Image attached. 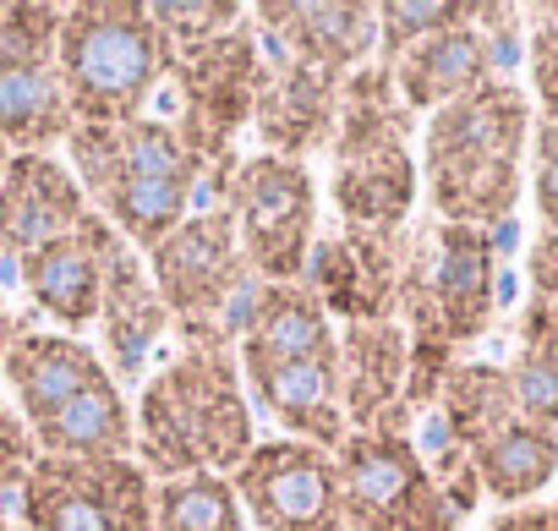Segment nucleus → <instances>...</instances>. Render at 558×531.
<instances>
[{"mask_svg":"<svg viewBox=\"0 0 558 531\" xmlns=\"http://www.w3.org/2000/svg\"><path fill=\"white\" fill-rule=\"evenodd\" d=\"M252 449L257 438L235 351L219 340H186L137 395L132 460L154 482H170L192 471L230 476Z\"/></svg>","mask_w":558,"mask_h":531,"instance_id":"f257e3e1","label":"nucleus"},{"mask_svg":"<svg viewBox=\"0 0 558 531\" xmlns=\"http://www.w3.org/2000/svg\"><path fill=\"white\" fill-rule=\"evenodd\" d=\"M525 137H531V105L525 88H514L509 77H493L476 94L433 110L422 132V181L433 219L471 230L504 225L520 203Z\"/></svg>","mask_w":558,"mask_h":531,"instance_id":"f03ea898","label":"nucleus"},{"mask_svg":"<svg viewBox=\"0 0 558 531\" xmlns=\"http://www.w3.org/2000/svg\"><path fill=\"white\" fill-rule=\"evenodd\" d=\"M175 50L159 34L154 12L137 0H77L61 7L56 72L77 126L137 121L159 77H170Z\"/></svg>","mask_w":558,"mask_h":531,"instance_id":"7ed1b4c3","label":"nucleus"},{"mask_svg":"<svg viewBox=\"0 0 558 531\" xmlns=\"http://www.w3.org/2000/svg\"><path fill=\"white\" fill-rule=\"evenodd\" d=\"M335 208L351 230L400 236L416 203V159H411V110L395 94L389 67H362L340 94L335 132Z\"/></svg>","mask_w":558,"mask_h":531,"instance_id":"20e7f679","label":"nucleus"},{"mask_svg":"<svg viewBox=\"0 0 558 531\" xmlns=\"http://www.w3.org/2000/svg\"><path fill=\"white\" fill-rule=\"evenodd\" d=\"M219 208L230 214L241 257L263 286H291L307 275L318 225V186L307 165L252 154L219 176Z\"/></svg>","mask_w":558,"mask_h":531,"instance_id":"39448f33","label":"nucleus"},{"mask_svg":"<svg viewBox=\"0 0 558 531\" xmlns=\"http://www.w3.org/2000/svg\"><path fill=\"white\" fill-rule=\"evenodd\" d=\"M175 83V137L192 154L197 170L219 176L230 170V143L241 126H252L257 110V83H263V50H257V28H230L225 39L175 56L170 67Z\"/></svg>","mask_w":558,"mask_h":531,"instance_id":"423d86ee","label":"nucleus"},{"mask_svg":"<svg viewBox=\"0 0 558 531\" xmlns=\"http://www.w3.org/2000/svg\"><path fill=\"white\" fill-rule=\"evenodd\" d=\"M335 471L351 531H460L411 433H345Z\"/></svg>","mask_w":558,"mask_h":531,"instance_id":"0eeeda50","label":"nucleus"},{"mask_svg":"<svg viewBox=\"0 0 558 531\" xmlns=\"http://www.w3.org/2000/svg\"><path fill=\"white\" fill-rule=\"evenodd\" d=\"M23 531H154V476L121 460H56L39 455L17 487Z\"/></svg>","mask_w":558,"mask_h":531,"instance_id":"6e6552de","label":"nucleus"},{"mask_svg":"<svg viewBox=\"0 0 558 531\" xmlns=\"http://www.w3.org/2000/svg\"><path fill=\"white\" fill-rule=\"evenodd\" d=\"M148 275L170 307V318L186 324V340H219L230 346L219 329H225V313L246 297V257H241V241H235V225L225 208H203V214H186L154 252H148Z\"/></svg>","mask_w":558,"mask_h":531,"instance_id":"1a4fd4ad","label":"nucleus"},{"mask_svg":"<svg viewBox=\"0 0 558 531\" xmlns=\"http://www.w3.org/2000/svg\"><path fill=\"white\" fill-rule=\"evenodd\" d=\"M235 498L257 520V531H351L335 455L302 438L257 444L235 471Z\"/></svg>","mask_w":558,"mask_h":531,"instance_id":"9d476101","label":"nucleus"},{"mask_svg":"<svg viewBox=\"0 0 558 531\" xmlns=\"http://www.w3.org/2000/svg\"><path fill=\"white\" fill-rule=\"evenodd\" d=\"M405 236H411L416 275H422V291H427V307H433L444 340L454 351L482 340L487 324H493V307H498V246H493V236L471 230V225H444V219H427Z\"/></svg>","mask_w":558,"mask_h":531,"instance_id":"9b49d317","label":"nucleus"},{"mask_svg":"<svg viewBox=\"0 0 558 531\" xmlns=\"http://www.w3.org/2000/svg\"><path fill=\"white\" fill-rule=\"evenodd\" d=\"M400 257H405V236H378V230L340 225L307 252L302 286L324 302L329 318L389 324L395 318V291H400Z\"/></svg>","mask_w":558,"mask_h":531,"instance_id":"f8f14e48","label":"nucleus"},{"mask_svg":"<svg viewBox=\"0 0 558 531\" xmlns=\"http://www.w3.org/2000/svg\"><path fill=\"white\" fill-rule=\"evenodd\" d=\"M340 94H345V77H329V72L302 67V61H286V56L263 61L257 110H252V126L263 137V154L302 165L307 154L335 148Z\"/></svg>","mask_w":558,"mask_h":531,"instance_id":"ddd939ff","label":"nucleus"},{"mask_svg":"<svg viewBox=\"0 0 558 531\" xmlns=\"http://www.w3.org/2000/svg\"><path fill=\"white\" fill-rule=\"evenodd\" d=\"M252 23L286 61L318 67L329 77L362 72L378 50V7H362V0H307V7L268 0V7H252Z\"/></svg>","mask_w":558,"mask_h":531,"instance_id":"4468645a","label":"nucleus"},{"mask_svg":"<svg viewBox=\"0 0 558 531\" xmlns=\"http://www.w3.org/2000/svg\"><path fill=\"white\" fill-rule=\"evenodd\" d=\"M88 197L66 159L56 154H12L0 176V257H28L61 236L88 225Z\"/></svg>","mask_w":558,"mask_h":531,"instance_id":"2eb2a0df","label":"nucleus"},{"mask_svg":"<svg viewBox=\"0 0 558 531\" xmlns=\"http://www.w3.org/2000/svg\"><path fill=\"white\" fill-rule=\"evenodd\" d=\"M116 230L88 214V225L77 236H61L28 257H17V275L28 302L56 318L61 329H88L99 324V302H105V275H110V252H116Z\"/></svg>","mask_w":558,"mask_h":531,"instance_id":"dca6fc26","label":"nucleus"},{"mask_svg":"<svg viewBox=\"0 0 558 531\" xmlns=\"http://www.w3.org/2000/svg\"><path fill=\"white\" fill-rule=\"evenodd\" d=\"M405 378L411 340L389 324H345L340 329V406L351 433H405Z\"/></svg>","mask_w":558,"mask_h":531,"instance_id":"f3484780","label":"nucleus"},{"mask_svg":"<svg viewBox=\"0 0 558 531\" xmlns=\"http://www.w3.org/2000/svg\"><path fill=\"white\" fill-rule=\"evenodd\" d=\"M235 362H241V384L252 389V400L279 427H291L302 444H318L329 455L345 444L351 422H345V406H340V367L286 362V357H268V351H252V346H241Z\"/></svg>","mask_w":558,"mask_h":531,"instance_id":"a211bd4d","label":"nucleus"},{"mask_svg":"<svg viewBox=\"0 0 558 531\" xmlns=\"http://www.w3.org/2000/svg\"><path fill=\"white\" fill-rule=\"evenodd\" d=\"M99 329H105V373L121 378H143L154 346L170 329V307L148 275V263L116 241L110 252V275H105V302H99Z\"/></svg>","mask_w":558,"mask_h":531,"instance_id":"6ab92c4d","label":"nucleus"},{"mask_svg":"<svg viewBox=\"0 0 558 531\" xmlns=\"http://www.w3.org/2000/svg\"><path fill=\"white\" fill-rule=\"evenodd\" d=\"M482 23V17H476ZM476 23H460V28H444L422 45H411L389 72H395V94L405 110H444L465 94H476L482 83H493L498 72V45L487 28Z\"/></svg>","mask_w":558,"mask_h":531,"instance_id":"aec40b11","label":"nucleus"},{"mask_svg":"<svg viewBox=\"0 0 558 531\" xmlns=\"http://www.w3.org/2000/svg\"><path fill=\"white\" fill-rule=\"evenodd\" d=\"M66 159L77 181L94 176H154V181H203L192 154L181 148L170 121L137 116L121 126H77L66 137Z\"/></svg>","mask_w":558,"mask_h":531,"instance_id":"412c9836","label":"nucleus"},{"mask_svg":"<svg viewBox=\"0 0 558 531\" xmlns=\"http://www.w3.org/2000/svg\"><path fill=\"white\" fill-rule=\"evenodd\" d=\"M0 373H7V384L17 395V411H23L28 427H39L45 417H56L88 384L110 378L105 373V357H94L83 340H72V335H34V329H23L12 340V351L0 357Z\"/></svg>","mask_w":558,"mask_h":531,"instance_id":"4be33fe9","label":"nucleus"},{"mask_svg":"<svg viewBox=\"0 0 558 531\" xmlns=\"http://www.w3.org/2000/svg\"><path fill=\"white\" fill-rule=\"evenodd\" d=\"M241 346L286 357V362H318V367H340V335L335 318L324 313V302L291 280V286H263L246 302V324H241Z\"/></svg>","mask_w":558,"mask_h":531,"instance_id":"5701e85b","label":"nucleus"},{"mask_svg":"<svg viewBox=\"0 0 558 531\" xmlns=\"http://www.w3.org/2000/svg\"><path fill=\"white\" fill-rule=\"evenodd\" d=\"M77 186H83L88 208L132 252H154L192 214V197H197V181H154V176H94Z\"/></svg>","mask_w":558,"mask_h":531,"instance_id":"b1692460","label":"nucleus"},{"mask_svg":"<svg viewBox=\"0 0 558 531\" xmlns=\"http://www.w3.org/2000/svg\"><path fill=\"white\" fill-rule=\"evenodd\" d=\"M39 455L56 460H121L132 455V406L121 395L116 378L88 384L83 395H72L56 417H45L34 427Z\"/></svg>","mask_w":558,"mask_h":531,"instance_id":"393cba45","label":"nucleus"},{"mask_svg":"<svg viewBox=\"0 0 558 531\" xmlns=\"http://www.w3.org/2000/svg\"><path fill=\"white\" fill-rule=\"evenodd\" d=\"M471 466H476V482H482L487 498L525 504L558 476V433L514 411L504 427H493L471 449Z\"/></svg>","mask_w":558,"mask_h":531,"instance_id":"a878e982","label":"nucleus"},{"mask_svg":"<svg viewBox=\"0 0 558 531\" xmlns=\"http://www.w3.org/2000/svg\"><path fill=\"white\" fill-rule=\"evenodd\" d=\"M72 132H77V116L66 105L56 67H34V72H17V77L0 83V143L12 154L66 148Z\"/></svg>","mask_w":558,"mask_h":531,"instance_id":"bb28decb","label":"nucleus"},{"mask_svg":"<svg viewBox=\"0 0 558 531\" xmlns=\"http://www.w3.org/2000/svg\"><path fill=\"white\" fill-rule=\"evenodd\" d=\"M514 411L558 433V297H531L520 318V351L504 367Z\"/></svg>","mask_w":558,"mask_h":531,"instance_id":"cd10ccee","label":"nucleus"},{"mask_svg":"<svg viewBox=\"0 0 558 531\" xmlns=\"http://www.w3.org/2000/svg\"><path fill=\"white\" fill-rule=\"evenodd\" d=\"M514 417V395H509V373L504 367H487V362H454L444 389H438V406H433V422L471 455L493 427H504Z\"/></svg>","mask_w":558,"mask_h":531,"instance_id":"c85d7f7f","label":"nucleus"},{"mask_svg":"<svg viewBox=\"0 0 558 531\" xmlns=\"http://www.w3.org/2000/svg\"><path fill=\"white\" fill-rule=\"evenodd\" d=\"M154 531H246L235 482L219 471L154 482Z\"/></svg>","mask_w":558,"mask_h":531,"instance_id":"c756f323","label":"nucleus"},{"mask_svg":"<svg viewBox=\"0 0 558 531\" xmlns=\"http://www.w3.org/2000/svg\"><path fill=\"white\" fill-rule=\"evenodd\" d=\"M56 39H61V7L7 0L0 7V83L34 67H56Z\"/></svg>","mask_w":558,"mask_h":531,"instance_id":"7c9ffc66","label":"nucleus"},{"mask_svg":"<svg viewBox=\"0 0 558 531\" xmlns=\"http://www.w3.org/2000/svg\"><path fill=\"white\" fill-rule=\"evenodd\" d=\"M482 7H454V0H384L378 7V50H384V67H395L411 45L444 34V28H460V23H476Z\"/></svg>","mask_w":558,"mask_h":531,"instance_id":"2f4dec72","label":"nucleus"},{"mask_svg":"<svg viewBox=\"0 0 558 531\" xmlns=\"http://www.w3.org/2000/svg\"><path fill=\"white\" fill-rule=\"evenodd\" d=\"M159 34L170 39L175 56L186 50H203L214 39H225L230 28L246 23V7H235V0H175V7H148Z\"/></svg>","mask_w":558,"mask_h":531,"instance_id":"473e14b6","label":"nucleus"},{"mask_svg":"<svg viewBox=\"0 0 558 531\" xmlns=\"http://www.w3.org/2000/svg\"><path fill=\"white\" fill-rule=\"evenodd\" d=\"M531 203L542 214V230H558V116H542L531 126Z\"/></svg>","mask_w":558,"mask_h":531,"instance_id":"72a5a7b5","label":"nucleus"},{"mask_svg":"<svg viewBox=\"0 0 558 531\" xmlns=\"http://www.w3.org/2000/svg\"><path fill=\"white\" fill-rule=\"evenodd\" d=\"M531 17H536L531 45H525L531 88L542 99V116H558V7H536Z\"/></svg>","mask_w":558,"mask_h":531,"instance_id":"f704fd0d","label":"nucleus"},{"mask_svg":"<svg viewBox=\"0 0 558 531\" xmlns=\"http://www.w3.org/2000/svg\"><path fill=\"white\" fill-rule=\"evenodd\" d=\"M34 466H39L34 427L23 422V411H12L7 400H0V493H7V487H23Z\"/></svg>","mask_w":558,"mask_h":531,"instance_id":"c9c22d12","label":"nucleus"},{"mask_svg":"<svg viewBox=\"0 0 558 531\" xmlns=\"http://www.w3.org/2000/svg\"><path fill=\"white\" fill-rule=\"evenodd\" d=\"M525 275H531V297H558V230H542L531 257H525Z\"/></svg>","mask_w":558,"mask_h":531,"instance_id":"e433bc0d","label":"nucleus"},{"mask_svg":"<svg viewBox=\"0 0 558 531\" xmlns=\"http://www.w3.org/2000/svg\"><path fill=\"white\" fill-rule=\"evenodd\" d=\"M487 531H558V504H547V509H504Z\"/></svg>","mask_w":558,"mask_h":531,"instance_id":"4c0bfd02","label":"nucleus"},{"mask_svg":"<svg viewBox=\"0 0 558 531\" xmlns=\"http://www.w3.org/2000/svg\"><path fill=\"white\" fill-rule=\"evenodd\" d=\"M23 335V324L12 318V307H7V297H0V357H7L12 351V340Z\"/></svg>","mask_w":558,"mask_h":531,"instance_id":"58836bf2","label":"nucleus"},{"mask_svg":"<svg viewBox=\"0 0 558 531\" xmlns=\"http://www.w3.org/2000/svg\"><path fill=\"white\" fill-rule=\"evenodd\" d=\"M0 531H23V520H12L7 509H0Z\"/></svg>","mask_w":558,"mask_h":531,"instance_id":"ea45409f","label":"nucleus"},{"mask_svg":"<svg viewBox=\"0 0 558 531\" xmlns=\"http://www.w3.org/2000/svg\"><path fill=\"white\" fill-rule=\"evenodd\" d=\"M7 165H12V148H7V143H0V176H7Z\"/></svg>","mask_w":558,"mask_h":531,"instance_id":"a19ab883","label":"nucleus"}]
</instances>
